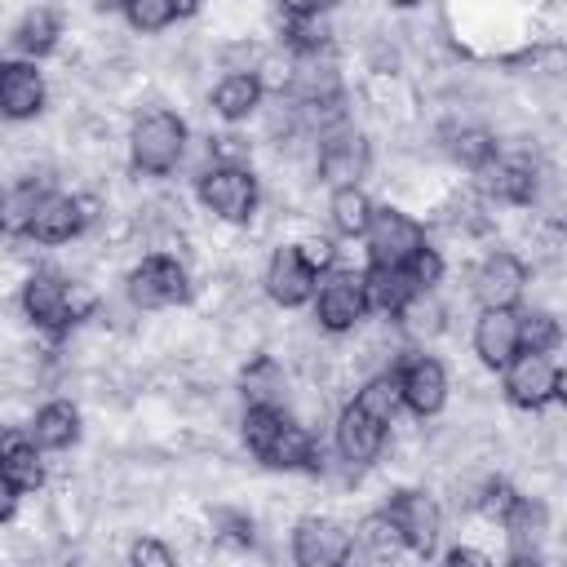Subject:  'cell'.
Listing matches in <instances>:
<instances>
[{
	"mask_svg": "<svg viewBox=\"0 0 567 567\" xmlns=\"http://www.w3.org/2000/svg\"><path fill=\"white\" fill-rule=\"evenodd\" d=\"M186 120L168 106H146L128 124V159L146 177H168L186 159Z\"/></svg>",
	"mask_w": 567,
	"mask_h": 567,
	"instance_id": "1",
	"label": "cell"
},
{
	"mask_svg": "<svg viewBox=\"0 0 567 567\" xmlns=\"http://www.w3.org/2000/svg\"><path fill=\"white\" fill-rule=\"evenodd\" d=\"M195 190H199V204L217 221H230V226L252 221L257 217V204H261V186H257V177H252L248 164H208L195 177Z\"/></svg>",
	"mask_w": 567,
	"mask_h": 567,
	"instance_id": "2",
	"label": "cell"
},
{
	"mask_svg": "<svg viewBox=\"0 0 567 567\" xmlns=\"http://www.w3.org/2000/svg\"><path fill=\"white\" fill-rule=\"evenodd\" d=\"M124 297L133 301V310H168V306H182V301H190V270L173 252H146L128 270Z\"/></svg>",
	"mask_w": 567,
	"mask_h": 567,
	"instance_id": "3",
	"label": "cell"
},
{
	"mask_svg": "<svg viewBox=\"0 0 567 567\" xmlns=\"http://www.w3.org/2000/svg\"><path fill=\"white\" fill-rule=\"evenodd\" d=\"M372 168V142L350 128L337 124L328 133H319V151H315V177L323 186H359V177Z\"/></svg>",
	"mask_w": 567,
	"mask_h": 567,
	"instance_id": "4",
	"label": "cell"
},
{
	"mask_svg": "<svg viewBox=\"0 0 567 567\" xmlns=\"http://www.w3.org/2000/svg\"><path fill=\"white\" fill-rule=\"evenodd\" d=\"M385 514H390V523L399 527L403 549H412V554H421V558H430V554L439 549L443 509H439V501H434L430 492H421V487H399V492H390Z\"/></svg>",
	"mask_w": 567,
	"mask_h": 567,
	"instance_id": "5",
	"label": "cell"
},
{
	"mask_svg": "<svg viewBox=\"0 0 567 567\" xmlns=\"http://www.w3.org/2000/svg\"><path fill=\"white\" fill-rule=\"evenodd\" d=\"M315 323L323 332H354L368 319V301H363V284L354 270H323V279L315 284Z\"/></svg>",
	"mask_w": 567,
	"mask_h": 567,
	"instance_id": "6",
	"label": "cell"
},
{
	"mask_svg": "<svg viewBox=\"0 0 567 567\" xmlns=\"http://www.w3.org/2000/svg\"><path fill=\"white\" fill-rule=\"evenodd\" d=\"M501 372H505V399L514 408H523V412H540L554 399H563V372L554 368L549 354L518 350Z\"/></svg>",
	"mask_w": 567,
	"mask_h": 567,
	"instance_id": "7",
	"label": "cell"
},
{
	"mask_svg": "<svg viewBox=\"0 0 567 567\" xmlns=\"http://www.w3.org/2000/svg\"><path fill=\"white\" fill-rule=\"evenodd\" d=\"M18 306H22L27 323L40 328V332H66L75 323L71 319V284L58 270H31V275H22Z\"/></svg>",
	"mask_w": 567,
	"mask_h": 567,
	"instance_id": "8",
	"label": "cell"
},
{
	"mask_svg": "<svg viewBox=\"0 0 567 567\" xmlns=\"http://www.w3.org/2000/svg\"><path fill=\"white\" fill-rule=\"evenodd\" d=\"M478 186L483 195H492L496 204H532L536 190H540V164L523 151H496L483 168H478Z\"/></svg>",
	"mask_w": 567,
	"mask_h": 567,
	"instance_id": "9",
	"label": "cell"
},
{
	"mask_svg": "<svg viewBox=\"0 0 567 567\" xmlns=\"http://www.w3.org/2000/svg\"><path fill=\"white\" fill-rule=\"evenodd\" d=\"M363 239H368V261L372 266H403L425 244V230H421L416 217L385 204V208H372V221H368Z\"/></svg>",
	"mask_w": 567,
	"mask_h": 567,
	"instance_id": "10",
	"label": "cell"
},
{
	"mask_svg": "<svg viewBox=\"0 0 567 567\" xmlns=\"http://www.w3.org/2000/svg\"><path fill=\"white\" fill-rule=\"evenodd\" d=\"M315 284H319V270L301 257L297 244H279L270 257H266V270H261V292L284 306V310H297L315 297Z\"/></svg>",
	"mask_w": 567,
	"mask_h": 567,
	"instance_id": "11",
	"label": "cell"
},
{
	"mask_svg": "<svg viewBox=\"0 0 567 567\" xmlns=\"http://www.w3.org/2000/svg\"><path fill=\"white\" fill-rule=\"evenodd\" d=\"M394 372H399L403 408H408L416 421L443 412V403H447V368H443L434 354H408Z\"/></svg>",
	"mask_w": 567,
	"mask_h": 567,
	"instance_id": "12",
	"label": "cell"
},
{
	"mask_svg": "<svg viewBox=\"0 0 567 567\" xmlns=\"http://www.w3.org/2000/svg\"><path fill=\"white\" fill-rule=\"evenodd\" d=\"M470 292L478 306H518L523 292H527V261L518 252H487L478 266H474V279H470Z\"/></svg>",
	"mask_w": 567,
	"mask_h": 567,
	"instance_id": "13",
	"label": "cell"
},
{
	"mask_svg": "<svg viewBox=\"0 0 567 567\" xmlns=\"http://www.w3.org/2000/svg\"><path fill=\"white\" fill-rule=\"evenodd\" d=\"M385 430H390V425H381L377 416H368L359 403H346V408L337 412V425H332V447H337V456H341L346 465L368 470V465L385 452Z\"/></svg>",
	"mask_w": 567,
	"mask_h": 567,
	"instance_id": "14",
	"label": "cell"
},
{
	"mask_svg": "<svg viewBox=\"0 0 567 567\" xmlns=\"http://www.w3.org/2000/svg\"><path fill=\"white\" fill-rule=\"evenodd\" d=\"M354 554L350 545V532L337 523V518H323V514H306L297 527H292V558L301 567H337Z\"/></svg>",
	"mask_w": 567,
	"mask_h": 567,
	"instance_id": "15",
	"label": "cell"
},
{
	"mask_svg": "<svg viewBox=\"0 0 567 567\" xmlns=\"http://www.w3.org/2000/svg\"><path fill=\"white\" fill-rule=\"evenodd\" d=\"M49 102V89H44V75L35 71L31 58L22 62H0V120H35Z\"/></svg>",
	"mask_w": 567,
	"mask_h": 567,
	"instance_id": "16",
	"label": "cell"
},
{
	"mask_svg": "<svg viewBox=\"0 0 567 567\" xmlns=\"http://www.w3.org/2000/svg\"><path fill=\"white\" fill-rule=\"evenodd\" d=\"M0 474L27 496V492H40L49 470H44V452L35 447L31 430L27 425H4L0 430Z\"/></svg>",
	"mask_w": 567,
	"mask_h": 567,
	"instance_id": "17",
	"label": "cell"
},
{
	"mask_svg": "<svg viewBox=\"0 0 567 567\" xmlns=\"http://www.w3.org/2000/svg\"><path fill=\"white\" fill-rule=\"evenodd\" d=\"M474 354L483 368H505L518 354V310L514 306H483L474 323Z\"/></svg>",
	"mask_w": 567,
	"mask_h": 567,
	"instance_id": "18",
	"label": "cell"
},
{
	"mask_svg": "<svg viewBox=\"0 0 567 567\" xmlns=\"http://www.w3.org/2000/svg\"><path fill=\"white\" fill-rule=\"evenodd\" d=\"M75 235H84L75 195L49 190V195L35 204L31 221H27V239H35V244H44V248H58V244H71Z\"/></svg>",
	"mask_w": 567,
	"mask_h": 567,
	"instance_id": "19",
	"label": "cell"
},
{
	"mask_svg": "<svg viewBox=\"0 0 567 567\" xmlns=\"http://www.w3.org/2000/svg\"><path fill=\"white\" fill-rule=\"evenodd\" d=\"M505 536H509V558L514 563H536V545L540 536L549 532V514H545V501L540 496H523L509 505V514L501 518Z\"/></svg>",
	"mask_w": 567,
	"mask_h": 567,
	"instance_id": "20",
	"label": "cell"
},
{
	"mask_svg": "<svg viewBox=\"0 0 567 567\" xmlns=\"http://www.w3.org/2000/svg\"><path fill=\"white\" fill-rule=\"evenodd\" d=\"M27 430H31L40 452H66V447L80 443V408L71 399H49V403L35 408Z\"/></svg>",
	"mask_w": 567,
	"mask_h": 567,
	"instance_id": "21",
	"label": "cell"
},
{
	"mask_svg": "<svg viewBox=\"0 0 567 567\" xmlns=\"http://www.w3.org/2000/svg\"><path fill=\"white\" fill-rule=\"evenodd\" d=\"M239 394L248 403H284L288 408V372L275 354L252 350L248 363L239 368Z\"/></svg>",
	"mask_w": 567,
	"mask_h": 567,
	"instance_id": "22",
	"label": "cell"
},
{
	"mask_svg": "<svg viewBox=\"0 0 567 567\" xmlns=\"http://www.w3.org/2000/svg\"><path fill=\"white\" fill-rule=\"evenodd\" d=\"M58 35H62V13L53 4H31L18 22H13V49L22 58H44L58 49Z\"/></svg>",
	"mask_w": 567,
	"mask_h": 567,
	"instance_id": "23",
	"label": "cell"
},
{
	"mask_svg": "<svg viewBox=\"0 0 567 567\" xmlns=\"http://www.w3.org/2000/svg\"><path fill=\"white\" fill-rule=\"evenodd\" d=\"M394 328L408 341H434L447 332V306L434 292H412L399 310H394Z\"/></svg>",
	"mask_w": 567,
	"mask_h": 567,
	"instance_id": "24",
	"label": "cell"
},
{
	"mask_svg": "<svg viewBox=\"0 0 567 567\" xmlns=\"http://www.w3.org/2000/svg\"><path fill=\"white\" fill-rule=\"evenodd\" d=\"M208 102H213V111H217L226 124H239V120H248V115L261 111L266 89H261L257 75H221Z\"/></svg>",
	"mask_w": 567,
	"mask_h": 567,
	"instance_id": "25",
	"label": "cell"
},
{
	"mask_svg": "<svg viewBox=\"0 0 567 567\" xmlns=\"http://www.w3.org/2000/svg\"><path fill=\"white\" fill-rule=\"evenodd\" d=\"M359 284H363L368 310H377V315H385V319H394V310L416 292V288L408 284L403 266H368V270L359 275Z\"/></svg>",
	"mask_w": 567,
	"mask_h": 567,
	"instance_id": "26",
	"label": "cell"
},
{
	"mask_svg": "<svg viewBox=\"0 0 567 567\" xmlns=\"http://www.w3.org/2000/svg\"><path fill=\"white\" fill-rule=\"evenodd\" d=\"M372 195L363 190V186H332V195H328V221H332V230L337 235H346V239H359L363 230H368V221H372Z\"/></svg>",
	"mask_w": 567,
	"mask_h": 567,
	"instance_id": "27",
	"label": "cell"
},
{
	"mask_svg": "<svg viewBox=\"0 0 567 567\" xmlns=\"http://www.w3.org/2000/svg\"><path fill=\"white\" fill-rule=\"evenodd\" d=\"M354 403H359L368 416H377L381 425H394V416H399V408H403L399 372H394V368H377V372H368V377L359 381V390H354Z\"/></svg>",
	"mask_w": 567,
	"mask_h": 567,
	"instance_id": "28",
	"label": "cell"
},
{
	"mask_svg": "<svg viewBox=\"0 0 567 567\" xmlns=\"http://www.w3.org/2000/svg\"><path fill=\"white\" fill-rule=\"evenodd\" d=\"M49 523L58 536H84L93 523V496L80 483H62L49 496Z\"/></svg>",
	"mask_w": 567,
	"mask_h": 567,
	"instance_id": "29",
	"label": "cell"
},
{
	"mask_svg": "<svg viewBox=\"0 0 567 567\" xmlns=\"http://www.w3.org/2000/svg\"><path fill=\"white\" fill-rule=\"evenodd\" d=\"M350 545H354L363 558H372V563H390V558H399L403 536H399V527L390 523V514L377 509V514H363V518H359V527L350 532Z\"/></svg>",
	"mask_w": 567,
	"mask_h": 567,
	"instance_id": "30",
	"label": "cell"
},
{
	"mask_svg": "<svg viewBox=\"0 0 567 567\" xmlns=\"http://www.w3.org/2000/svg\"><path fill=\"white\" fill-rule=\"evenodd\" d=\"M44 195H49V177H44V173H27V177L18 182V190L4 195V204H0V230H4V235H27V221H31L35 204H40Z\"/></svg>",
	"mask_w": 567,
	"mask_h": 567,
	"instance_id": "31",
	"label": "cell"
},
{
	"mask_svg": "<svg viewBox=\"0 0 567 567\" xmlns=\"http://www.w3.org/2000/svg\"><path fill=\"white\" fill-rule=\"evenodd\" d=\"M496 151H501L496 133L483 128V124H461V128L447 133V155H452L461 168H470V173H478Z\"/></svg>",
	"mask_w": 567,
	"mask_h": 567,
	"instance_id": "32",
	"label": "cell"
},
{
	"mask_svg": "<svg viewBox=\"0 0 567 567\" xmlns=\"http://www.w3.org/2000/svg\"><path fill=\"white\" fill-rule=\"evenodd\" d=\"M558 341H563V328H558V315L554 310H527V315H518V350L554 354Z\"/></svg>",
	"mask_w": 567,
	"mask_h": 567,
	"instance_id": "33",
	"label": "cell"
},
{
	"mask_svg": "<svg viewBox=\"0 0 567 567\" xmlns=\"http://www.w3.org/2000/svg\"><path fill=\"white\" fill-rule=\"evenodd\" d=\"M403 275H408V284H412L416 292H434V288L443 284V275H447V261H443V252H439V248L421 244V248L403 261Z\"/></svg>",
	"mask_w": 567,
	"mask_h": 567,
	"instance_id": "34",
	"label": "cell"
},
{
	"mask_svg": "<svg viewBox=\"0 0 567 567\" xmlns=\"http://www.w3.org/2000/svg\"><path fill=\"white\" fill-rule=\"evenodd\" d=\"M124 18H128L133 31H142V35H159V31L173 27L177 9H173V0H124Z\"/></svg>",
	"mask_w": 567,
	"mask_h": 567,
	"instance_id": "35",
	"label": "cell"
},
{
	"mask_svg": "<svg viewBox=\"0 0 567 567\" xmlns=\"http://www.w3.org/2000/svg\"><path fill=\"white\" fill-rule=\"evenodd\" d=\"M514 501H518V487H514L509 478H501V474H483L478 496H474V509H478L483 518L501 523V518L509 514V505H514Z\"/></svg>",
	"mask_w": 567,
	"mask_h": 567,
	"instance_id": "36",
	"label": "cell"
},
{
	"mask_svg": "<svg viewBox=\"0 0 567 567\" xmlns=\"http://www.w3.org/2000/svg\"><path fill=\"white\" fill-rule=\"evenodd\" d=\"M221 66L230 71V75H252L257 66H261V58H266V49L252 40V35H235L230 44H221Z\"/></svg>",
	"mask_w": 567,
	"mask_h": 567,
	"instance_id": "37",
	"label": "cell"
},
{
	"mask_svg": "<svg viewBox=\"0 0 567 567\" xmlns=\"http://www.w3.org/2000/svg\"><path fill=\"white\" fill-rule=\"evenodd\" d=\"M208 527H213V536H221V540H230V545H244V549L257 540V523H252L244 509H213Z\"/></svg>",
	"mask_w": 567,
	"mask_h": 567,
	"instance_id": "38",
	"label": "cell"
},
{
	"mask_svg": "<svg viewBox=\"0 0 567 567\" xmlns=\"http://www.w3.org/2000/svg\"><path fill=\"white\" fill-rule=\"evenodd\" d=\"M128 563H133V567H173L177 554H173L164 540H155V536H137V540L128 545Z\"/></svg>",
	"mask_w": 567,
	"mask_h": 567,
	"instance_id": "39",
	"label": "cell"
},
{
	"mask_svg": "<svg viewBox=\"0 0 567 567\" xmlns=\"http://www.w3.org/2000/svg\"><path fill=\"white\" fill-rule=\"evenodd\" d=\"M208 159L213 164H248V142L239 133H213L208 137Z\"/></svg>",
	"mask_w": 567,
	"mask_h": 567,
	"instance_id": "40",
	"label": "cell"
},
{
	"mask_svg": "<svg viewBox=\"0 0 567 567\" xmlns=\"http://www.w3.org/2000/svg\"><path fill=\"white\" fill-rule=\"evenodd\" d=\"M297 248H301V257H306V261H310L319 275L337 266V244H332V239H323V235H310V239H301Z\"/></svg>",
	"mask_w": 567,
	"mask_h": 567,
	"instance_id": "41",
	"label": "cell"
},
{
	"mask_svg": "<svg viewBox=\"0 0 567 567\" xmlns=\"http://www.w3.org/2000/svg\"><path fill=\"white\" fill-rule=\"evenodd\" d=\"M341 0H279V9H284V18H315V13H328V9H337Z\"/></svg>",
	"mask_w": 567,
	"mask_h": 567,
	"instance_id": "42",
	"label": "cell"
},
{
	"mask_svg": "<svg viewBox=\"0 0 567 567\" xmlns=\"http://www.w3.org/2000/svg\"><path fill=\"white\" fill-rule=\"evenodd\" d=\"M447 563H452V567H461V563H474V567H487L492 558H487L483 549H474V545H456V549H447Z\"/></svg>",
	"mask_w": 567,
	"mask_h": 567,
	"instance_id": "43",
	"label": "cell"
},
{
	"mask_svg": "<svg viewBox=\"0 0 567 567\" xmlns=\"http://www.w3.org/2000/svg\"><path fill=\"white\" fill-rule=\"evenodd\" d=\"M18 496H22V492L0 474V523H9V518L18 514Z\"/></svg>",
	"mask_w": 567,
	"mask_h": 567,
	"instance_id": "44",
	"label": "cell"
},
{
	"mask_svg": "<svg viewBox=\"0 0 567 567\" xmlns=\"http://www.w3.org/2000/svg\"><path fill=\"white\" fill-rule=\"evenodd\" d=\"M173 9H177V18H190L199 9V0H173Z\"/></svg>",
	"mask_w": 567,
	"mask_h": 567,
	"instance_id": "45",
	"label": "cell"
},
{
	"mask_svg": "<svg viewBox=\"0 0 567 567\" xmlns=\"http://www.w3.org/2000/svg\"><path fill=\"white\" fill-rule=\"evenodd\" d=\"M102 13H111V9H124V0H93Z\"/></svg>",
	"mask_w": 567,
	"mask_h": 567,
	"instance_id": "46",
	"label": "cell"
},
{
	"mask_svg": "<svg viewBox=\"0 0 567 567\" xmlns=\"http://www.w3.org/2000/svg\"><path fill=\"white\" fill-rule=\"evenodd\" d=\"M390 4H399V9H416V4H425V0H390Z\"/></svg>",
	"mask_w": 567,
	"mask_h": 567,
	"instance_id": "47",
	"label": "cell"
},
{
	"mask_svg": "<svg viewBox=\"0 0 567 567\" xmlns=\"http://www.w3.org/2000/svg\"><path fill=\"white\" fill-rule=\"evenodd\" d=\"M0 204H4V190H0Z\"/></svg>",
	"mask_w": 567,
	"mask_h": 567,
	"instance_id": "48",
	"label": "cell"
}]
</instances>
